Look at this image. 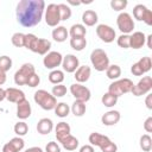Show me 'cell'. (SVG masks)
Listing matches in <instances>:
<instances>
[{
  "instance_id": "obj_50",
  "label": "cell",
  "mask_w": 152,
  "mask_h": 152,
  "mask_svg": "<svg viewBox=\"0 0 152 152\" xmlns=\"http://www.w3.org/2000/svg\"><path fill=\"white\" fill-rule=\"evenodd\" d=\"M6 99V90L5 89H2L1 87H0V102L1 101H4Z\"/></svg>"
},
{
  "instance_id": "obj_48",
  "label": "cell",
  "mask_w": 152,
  "mask_h": 152,
  "mask_svg": "<svg viewBox=\"0 0 152 152\" xmlns=\"http://www.w3.org/2000/svg\"><path fill=\"white\" fill-rule=\"evenodd\" d=\"M24 152H44L40 147H38V146H32V147H28V148H26Z\"/></svg>"
},
{
  "instance_id": "obj_26",
  "label": "cell",
  "mask_w": 152,
  "mask_h": 152,
  "mask_svg": "<svg viewBox=\"0 0 152 152\" xmlns=\"http://www.w3.org/2000/svg\"><path fill=\"white\" fill-rule=\"evenodd\" d=\"M55 134H56V138H57V141L61 140L62 138L66 137L68 134H71V127L69 124L64 122V121H61L56 125L55 127Z\"/></svg>"
},
{
  "instance_id": "obj_14",
  "label": "cell",
  "mask_w": 152,
  "mask_h": 152,
  "mask_svg": "<svg viewBox=\"0 0 152 152\" xmlns=\"http://www.w3.org/2000/svg\"><path fill=\"white\" fill-rule=\"evenodd\" d=\"M96 34L104 43H112L116 38L115 30L112 26L106 25V24H100L96 26Z\"/></svg>"
},
{
  "instance_id": "obj_45",
  "label": "cell",
  "mask_w": 152,
  "mask_h": 152,
  "mask_svg": "<svg viewBox=\"0 0 152 152\" xmlns=\"http://www.w3.org/2000/svg\"><path fill=\"white\" fill-rule=\"evenodd\" d=\"M144 129H145L147 133H151V132H152V116H148V118L144 121Z\"/></svg>"
},
{
  "instance_id": "obj_46",
  "label": "cell",
  "mask_w": 152,
  "mask_h": 152,
  "mask_svg": "<svg viewBox=\"0 0 152 152\" xmlns=\"http://www.w3.org/2000/svg\"><path fill=\"white\" fill-rule=\"evenodd\" d=\"M78 152H95V150H94V146H91V145L89 144V145H83V146H81L80 150H78Z\"/></svg>"
},
{
  "instance_id": "obj_11",
  "label": "cell",
  "mask_w": 152,
  "mask_h": 152,
  "mask_svg": "<svg viewBox=\"0 0 152 152\" xmlns=\"http://www.w3.org/2000/svg\"><path fill=\"white\" fill-rule=\"evenodd\" d=\"M70 93L71 95L75 97V100L78 101H83V102H88L91 97V93L90 89L81 83H72L70 86Z\"/></svg>"
},
{
  "instance_id": "obj_38",
  "label": "cell",
  "mask_w": 152,
  "mask_h": 152,
  "mask_svg": "<svg viewBox=\"0 0 152 152\" xmlns=\"http://www.w3.org/2000/svg\"><path fill=\"white\" fill-rule=\"evenodd\" d=\"M12 58L4 55V56H0V71L2 72H7L11 68H12Z\"/></svg>"
},
{
  "instance_id": "obj_12",
  "label": "cell",
  "mask_w": 152,
  "mask_h": 152,
  "mask_svg": "<svg viewBox=\"0 0 152 152\" xmlns=\"http://www.w3.org/2000/svg\"><path fill=\"white\" fill-rule=\"evenodd\" d=\"M133 17L139 21H144L148 26L152 25V11L142 4H138L133 7Z\"/></svg>"
},
{
  "instance_id": "obj_25",
  "label": "cell",
  "mask_w": 152,
  "mask_h": 152,
  "mask_svg": "<svg viewBox=\"0 0 152 152\" xmlns=\"http://www.w3.org/2000/svg\"><path fill=\"white\" fill-rule=\"evenodd\" d=\"M99 20L97 13L93 10H86L82 13V23L84 26H94Z\"/></svg>"
},
{
  "instance_id": "obj_29",
  "label": "cell",
  "mask_w": 152,
  "mask_h": 152,
  "mask_svg": "<svg viewBox=\"0 0 152 152\" xmlns=\"http://www.w3.org/2000/svg\"><path fill=\"white\" fill-rule=\"evenodd\" d=\"M49 77V81L50 83L52 84H62V82L64 81V71L63 70H58V69H55V70H51L50 74L48 75Z\"/></svg>"
},
{
  "instance_id": "obj_31",
  "label": "cell",
  "mask_w": 152,
  "mask_h": 152,
  "mask_svg": "<svg viewBox=\"0 0 152 152\" xmlns=\"http://www.w3.org/2000/svg\"><path fill=\"white\" fill-rule=\"evenodd\" d=\"M106 75L109 80H119V77L121 76V68L118 65V64H109V66L107 68L106 70Z\"/></svg>"
},
{
  "instance_id": "obj_15",
  "label": "cell",
  "mask_w": 152,
  "mask_h": 152,
  "mask_svg": "<svg viewBox=\"0 0 152 152\" xmlns=\"http://www.w3.org/2000/svg\"><path fill=\"white\" fill-rule=\"evenodd\" d=\"M78 66H80V59L75 55L68 53L66 56L63 57V61H62L63 71L71 74V72H75Z\"/></svg>"
},
{
  "instance_id": "obj_20",
  "label": "cell",
  "mask_w": 152,
  "mask_h": 152,
  "mask_svg": "<svg viewBox=\"0 0 152 152\" xmlns=\"http://www.w3.org/2000/svg\"><path fill=\"white\" fill-rule=\"evenodd\" d=\"M120 112L119 110H108L101 116V122L104 126H114L120 121Z\"/></svg>"
},
{
  "instance_id": "obj_52",
  "label": "cell",
  "mask_w": 152,
  "mask_h": 152,
  "mask_svg": "<svg viewBox=\"0 0 152 152\" xmlns=\"http://www.w3.org/2000/svg\"><path fill=\"white\" fill-rule=\"evenodd\" d=\"M68 4L69 5H74V6H78V5H81V1H71V0H69Z\"/></svg>"
},
{
  "instance_id": "obj_44",
  "label": "cell",
  "mask_w": 152,
  "mask_h": 152,
  "mask_svg": "<svg viewBox=\"0 0 152 152\" xmlns=\"http://www.w3.org/2000/svg\"><path fill=\"white\" fill-rule=\"evenodd\" d=\"M45 152H61V146L56 141H49L45 146Z\"/></svg>"
},
{
  "instance_id": "obj_37",
  "label": "cell",
  "mask_w": 152,
  "mask_h": 152,
  "mask_svg": "<svg viewBox=\"0 0 152 152\" xmlns=\"http://www.w3.org/2000/svg\"><path fill=\"white\" fill-rule=\"evenodd\" d=\"M137 64L140 66V69L142 70V72L146 74V72H148V71L151 70V68H152V61H151V57H148V56L141 57V58L137 62Z\"/></svg>"
},
{
  "instance_id": "obj_33",
  "label": "cell",
  "mask_w": 152,
  "mask_h": 152,
  "mask_svg": "<svg viewBox=\"0 0 152 152\" xmlns=\"http://www.w3.org/2000/svg\"><path fill=\"white\" fill-rule=\"evenodd\" d=\"M139 145L142 151L150 152L152 148V138L150 137V134H142L139 139Z\"/></svg>"
},
{
  "instance_id": "obj_1",
  "label": "cell",
  "mask_w": 152,
  "mask_h": 152,
  "mask_svg": "<svg viewBox=\"0 0 152 152\" xmlns=\"http://www.w3.org/2000/svg\"><path fill=\"white\" fill-rule=\"evenodd\" d=\"M44 11V0H20L15 7L17 20L24 27H33L42 21Z\"/></svg>"
},
{
  "instance_id": "obj_18",
  "label": "cell",
  "mask_w": 152,
  "mask_h": 152,
  "mask_svg": "<svg viewBox=\"0 0 152 152\" xmlns=\"http://www.w3.org/2000/svg\"><path fill=\"white\" fill-rule=\"evenodd\" d=\"M146 42V36L141 31H135L132 34H129V48L138 50L145 45Z\"/></svg>"
},
{
  "instance_id": "obj_9",
  "label": "cell",
  "mask_w": 152,
  "mask_h": 152,
  "mask_svg": "<svg viewBox=\"0 0 152 152\" xmlns=\"http://www.w3.org/2000/svg\"><path fill=\"white\" fill-rule=\"evenodd\" d=\"M44 19H45V23L48 26H51V27L58 26V24L61 21V15H59V10H58L57 4H49L45 7Z\"/></svg>"
},
{
  "instance_id": "obj_13",
  "label": "cell",
  "mask_w": 152,
  "mask_h": 152,
  "mask_svg": "<svg viewBox=\"0 0 152 152\" xmlns=\"http://www.w3.org/2000/svg\"><path fill=\"white\" fill-rule=\"evenodd\" d=\"M62 61H63V56L61 52L58 51H50L48 52L44 58H43V64L46 69L50 70H55L57 69V66L62 65Z\"/></svg>"
},
{
  "instance_id": "obj_8",
  "label": "cell",
  "mask_w": 152,
  "mask_h": 152,
  "mask_svg": "<svg viewBox=\"0 0 152 152\" xmlns=\"http://www.w3.org/2000/svg\"><path fill=\"white\" fill-rule=\"evenodd\" d=\"M116 25H118V28L120 30L121 34H129L134 30L133 18L127 12H121L116 17Z\"/></svg>"
},
{
  "instance_id": "obj_49",
  "label": "cell",
  "mask_w": 152,
  "mask_h": 152,
  "mask_svg": "<svg viewBox=\"0 0 152 152\" xmlns=\"http://www.w3.org/2000/svg\"><path fill=\"white\" fill-rule=\"evenodd\" d=\"M6 80H7V76H6V72H2V71H0V86H2V84H5V82H6Z\"/></svg>"
},
{
  "instance_id": "obj_40",
  "label": "cell",
  "mask_w": 152,
  "mask_h": 152,
  "mask_svg": "<svg viewBox=\"0 0 152 152\" xmlns=\"http://www.w3.org/2000/svg\"><path fill=\"white\" fill-rule=\"evenodd\" d=\"M24 38H25V33L15 32V33H13L11 42L15 48H23L24 46Z\"/></svg>"
},
{
  "instance_id": "obj_4",
  "label": "cell",
  "mask_w": 152,
  "mask_h": 152,
  "mask_svg": "<svg viewBox=\"0 0 152 152\" xmlns=\"http://www.w3.org/2000/svg\"><path fill=\"white\" fill-rule=\"evenodd\" d=\"M33 100L44 110H52V109H55V107L57 104V99L51 93H49L48 90H44V89L37 90L33 95Z\"/></svg>"
},
{
  "instance_id": "obj_19",
  "label": "cell",
  "mask_w": 152,
  "mask_h": 152,
  "mask_svg": "<svg viewBox=\"0 0 152 152\" xmlns=\"http://www.w3.org/2000/svg\"><path fill=\"white\" fill-rule=\"evenodd\" d=\"M6 90V100L10 101V102H13V103H18L23 100H25V93L23 90H20L19 88H7L5 89Z\"/></svg>"
},
{
  "instance_id": "obj_43",
  "label": "cell",
  "mask_w": 152,
  "mask_h": 152,
  "mask_svg": "<svg viewBox=\"0 0 152 152\" xmlns=\"http://www.w3.org/2000/svg\"><path fill=\"white\" fill-rule=\"evenodd\" d=\"M39 83H40V77L38 76L37 72H34V74H32V75L28 77V80H27V82H26V86H28V87H31V88H34V87H37Z\"/></svg>"
},
{
  "instance_id": "obj_28",
  "label": "cell",
  "mask_w": 152,
  "mask_h": 152,
  "mask_svg": "<svg viewBox=\"0 0 152 152\" xmlns=\"http://www.w3.org/2000/svg\"><path fill=\"white\" fill-rule=\"evenodd\" d=\"M87 110V104L86 102L83 101H78V100H75L74 103L71 104L70 107V112L75 115V116H83L84 113Z\"/></svg>"
},
{
  "instance_id": "obj_16",
  "label": "cell",
  "mask_w": 152,
  "mask_h": 152,
  "mask_svg": "<svg viewBox=\"0 0 152 152\" xmlns=\"http://www.w3.org/2000/svg\"><path fill=\"white\" fill-rule=\"evenodd\" d=\"M25 147V141L21 137H14L2 146V152H20Z\"/></svg>"
},
{
  "instance_id": "obj_23",
  "label": "cell",
  "mask_w": 152,
  "mask_h": 152,
  "mask_svg": "<svg viewBox=\"0 0 152 152\" xmlns=\"http://www.w3.org/2000/svg\"><path fill=\"white\" fill-rule=\"evenodd\" d=\"M51 36H52V39H53L55 42H57V43H63V42H65L66 38L69 37V32H68V30H66L65 26L58 25V26H56V27L52 30Z\"/></svg>"
},
{
  "instance_id": "obj_27",
  "label": "cell",
  "mask_w": 152,
  "mask_h": 152,
  "mask_svg": "<svg viewBox=\"0 0 152 152\" xmlns=\"http://www.w3.org/2000/svg\"><path fill=\"white\" fill-rule=\"evenodd\" d=\"M68 32L71 38H84L87 34V28L83 24H74Z\"/></svg>"
},
{
  "instance_id": "obj_35",
  "label": "cell",
  "mask_w": 152,
  "mask_h": 152,
  "mask_svg": "<svg viewBox=\"0 0 152 152\" xmlns=\"http://www.w3.org/2000/svg\"><path fill=\"white\" fill-rule=\"evenodd\" d=\"M13 129H14V133L17 134V137H24L28 132V125L25 121H18L14 125Z\"/></svg>"
},
{
  "instance_id": "obj_10",
  "label": "cell",
  "mask_w": 152,
  "mask_h": 152,
  "mask_svg": "<svg viewBox=\"0 0 152 152\" xmlns=\"http://www.w3.org/2000/svg\"><path fill=\"white\" fill-rule=\"evenodd\" d=\"M151 89H152V77L151 76H144L142 78H140L138 81L137 84H133L131 93L134 96H141V95L148 94L151 91Z\"/></svg>"
},
{
  "instance_id": "obj_41",
  "label": "cell",
  "mask_w": 152,
  "mask_h": 152,
  "mask_svg": "<svg viewBox=\"0 0 152 152\" xmlns=\"http://www.w3.org/2000/svg\"><path fill=\"white\" fill-rule=\"evenodd\" d=\"M127 5H128L127 0H112L110 1V7L114 11H118V12L125 10L127 7Z\"/></svg>"
},
{
  "instance_id": "obj_34",
  "label": "cell",
  "mask_w": 152,
  "mask_h": 152,
  "mask_svg": "<svg viewBox=\"0 0 152 152\" xmlns=\"http://www.w3.org/2000/svg\"><path fill=\"white\" fill-rule=\"evenodd\" d=\"M70 46L75 51H82L87 46V39L84 38H70Z\"/></svg>"
},
{
  "instance_id": "obj_7",
  "label": "cell",
  "mask_w": 152,
  "mask_h": 152,
  "mask_svg": "<svg viewBox=\"0 0 152 152\" xmlns=\"http://www.w3.org/2000/svg\"><path fill=\"white\" fill-rule=\"evenodd\" d=\"M36 72L34 65L31 63H24L14 74V83L17 86H26L28 77Z\"/></svg>"
},
{
  "instance_id": "obj_51",
  "label": "cell",
  "mask_w": 152,
  "mask_h": 152,
  "mask_svg": "<svg viewBox=\"0 0 152 152\" xmlns=\"http://www.w3.org/2000/svg\"><path fill=\"white\" fill-rule=\"evenodd\" d=\"M151 39H152V34H148V36H146V42H145V43H147V48H148V49H152Z\"/></svg>"
},
{
  "instance_id": "obj_6",
  "label": "cell",
  "mask_w": 152,
  "mask_h": 152,
  "mask_svg": "<svg viewBox=\"0 0 152 152\" xmlns=\"http://www.w3.org/2000/svg\"><path fill=\"white\" fill-rule=\"evenodd\" d=\"M133 88V82L129 78H119L113 81L108 87V93L120 97L124 94L131 93Z\"/></svg>"
},
{
  "instance_id": "obj_3",
  "label": "cell",
  "mask_w": 152,
  "mask_h": 152,
  "mask_svg": "<svg viewBox=\"0 0 152 152\" xmlns=\"http://www.w3.org/2000/svg\"><path fill=\"white\" fill-rule=\"evenodd\" d=\"M88 140H89V142H90L91 146L100 147V150L102 152H116L118 151L116 144L113 142L107 135H103L101 133H97V132L90 133Z\"/></svg>"
},
{
  "instance_id": "obj_2",
  "label": "cell",
  "mask_w": 152,
  "mask_h": 152,
  "mask_svg": "<svg viewBox=\"0 0 152 152\" xmlns=\"http://www.w3.org/2000/svg\"><path fill=\"white\" fill-rule=\"evenodd\" d=\"M24 48L34 53L45 56L48 52H50L51 42L45 38H38L33 33H26L24 38Z\"/></svg>"
},
{
  "instance_id": "obj_39",
  "label": "cell",
  "mask_w": 152,
  "mask_h": 152,
  "mask_svg": "<svg viewBox=\"0 0 152 152\" xmlns=\"http://www.w3.org/2000/svg\"><path fill=\"white\" fill-rule=\"evenodd\" d=\"M66 87L64 84H56L52 87V90H51V94L57 99V97H63L66 95Z\"/></svg>"
},
{
  "instance_id": "obj_47",
  "label": "cell",
  "mask_w": 152,
  "mask_h": 152,
  "mask_svg": "<svg viewBox=\"0 0 152 152\" xmlns=\"http://www.w3.org/2000/svg\"><path fill=\"white\" fill-rule=\"evenodd\" d=\"M145 104L148 109H152V94H146V99H145Z\"/></svg>"
},
{
  "instance_id": "obj_21",
  "label": "cell",
  "mask_w": 152,
  "mask_h": 152,
  "mask_svg": "<svg viewBox=\"0 0 152 152\" xmlns=\"http://www.w3.org/2000/svg\"><path fill=\"white\" fill-rule=\"evenodd\" d=\"M91 75V69L88 65H80L77 68V70L74 72V77L76 80L77 83H84L90 78Z\"/></svg>"
},
{
  "instance_id": "obj_17",
  "label": "cell",
  "mask_w": 152,
  "mask_h": 152,
  "mask_svg": "<svg viewBox=\"0 0 152 152\" xmlns=\"http://www.w3.org/2000/svg\"><path fill=\"white\" fill-rule=\"evenodd\" d=\"M31 113H32L31 103L26 99L17 103V116H18V119L26 120L31 116Z\"/></svg>"
},
{
  "instance_id": "obj_22",
  "label": "cell",
  "mask_w": 152,
  "mask_h": 152,
  "mask_svg": "<svg viewBox=\"0 0 152 152\" xmlns=\"http://www.w3.org/2000/svg\"><path fill=\"white\" fill-rule=\"evenodd\" d=\"M36 128H37V132L39 134L46 135V134H49V133L52 132V129H53V122L49 118H43V119L38 120Z\"/></svg>"
},
{
  "instance_id": "obj_5",
  "label": "cell",
  "mask_w": 152,
  "mask_h": 152,
  "mask_svg": "<svg viewBox=\"0 0 152 152\" xmlns=\"http://www.w3.org/2000/svg\"><path fill=\"white\" fill-rule=\"evenodd\" d=\"M90 62L91 65L96 71H106L109 66V57L107 52L102 49H94L90 53Z\"/></svg>"
},
{
  "instance_id": "obj_24",
  "label": "cell",
  "mask_w": 152,
  "mask_h": 152,
  "mask_svg": "<svg viewBox=\"0 0 152 152\" xmlns=\"http://www.w3.org/2000/svg\"><path fill=\"white\" fill-rule=\"evenodd\" d=\"M58 142L66 150V151H75L78 147V139L71 134H68L66 137L62 138L61 140H58Z\"/></svg>"
},
{
  "instance_id": "obj_30",
  "label": "cell",
  "mask_w": 152,
  "mask_h": 152,
  "mask_svg": "<svg viewBox=\"0 0 152 152\" xmlns=\"http://www.w3.org/2000/svg\"><path fill=\"white\" fill-rule=\"evenodd\" d=\"M53 110H55V114L58 118H66L69 115V113H70V107L65 102H57V104H56Z\"/></svg>"
},
{
  "instance_id": "obj_42",
  "label": "cell",
  "mask_w": 152,
  "mask_h": 152,
  "mask_svg": "<svg viewBox=\"0 0 152 152\" xmlns=\"http://www.w3.org/2000/svg\"><path fill=\"white\" fill-rule=\"evenodd\" d=\"M116 43L122 49H129V34H121L116 38Z\"/></svg>"
},
{
  "instance_id": "obj_36",
  "label": "cell",
  "mask_w": 152,
  "mask_h": 152,
  "mask_svg": "<svg viewBox=\"0 0 152 152\" xmlns=\"http://www.w3.org/2000/svg\"><path fill=\"white\" fill-rule=\"evenodd\" d=\"M58 10H59V15H61V21L70 19L72 12H71V8L66 4H58Z\"/></svg>"
},
{
  "instance_id": "obj_32",
  "label": "cell",
  "mask_w": 152,
  "mask_h": 152,
  "mask_svg": "<svg viewBox=\"0 0 152 152\" xmlns=\"http://www.w3.org/2000/svg\"><path fill=\"white\" fill-rule=\"evenodd\" d=\"M118 96H115V95H113V94H110V93H104L103 95H102V97H101V102H102V104L104 106V107H107V108H110V107H114L115 104H116V102H118Z\"/></svg>"
}]
</instances>
